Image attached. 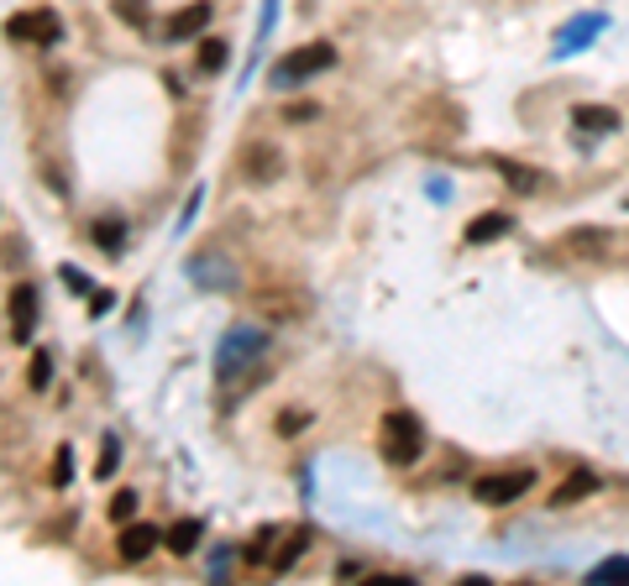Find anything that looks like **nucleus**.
<instances>
[{
    "label": "nucleus",
    "instance_id": "28",
    "mask_svg": "<svg viewBox=\"0 0 629 586\" xmlns=\"http://www.w3.org/2000/svg\"><path fill=\"white\" fill-rule=\"evenodd\" d=\"M64 278L73 283V294H90V278H84V273H79V267H64Z\"/></svg>",
    "mask_w": 629,
    "mask_h": 586
},
{
    "label": "nucleus",
    "instance_id": "19",
    "mask_svg": "<svg viewBox=\"0 0 629 586\" xmlns=\"http://www.w3.org/2000/svg\"><path fill=\"white\" fill-rule=\"evenodd\" d=\"M194 64H199V73H216L220 64H226V37H205V43H199V58H194Z\"/></svg>",
    "mask_w": 629,
    "mask_h": 586
},
{
    "label": "nucleus",
    "instance_id": "24",
    "mask_svg": "<svg viewBox=\"0 0 629 586\" xmlns=\"http://www.w3.org/2000/svg\"><path fill=\"white\" fill-rule=\"evenodd\" d=\"M131 514H137V493L126 487V493H116V503H111V518H116V524H131Z\"/></svg>",
    "mask_w": 629,
    "mask_h": 586
},
{
    "label": "nucleus",
    "instance_id": "25",
    "mask_svg": "<svg viewBox=\"0 0 629 586\" xmlns=\"http://www.w3.org/2000/svg\"><path fill=\"white\" fill-rule=\"evenodd\" d=\"M305 424H310V409H284V420H278V429H284V435H299Z\"/></svg>",
    "mask_w": 629,
    "mask_h": 586
},
{
    "label": "nucleus",
    "instance_id": "7",
    "mask_svg": "<svg viewBox=\"0 0 629 586\" xmlns=\"http://www.w3.org/2000/svg\"><path fill=\"white\" fill-rule=\"evenodd\" d=\"M169 540L158 524H122V540H116V555H122L126 565H137V561H147L158 544Z\"/></svg>",
    "mask_w": 629,
    "mask_h": 586
},
{
    "label": "nucleus",
    "instance_id": "18",
    "mask_svg": "<svg viewBox=\"0 0 629 586\" xmlns=\"http://www.w3.org/2000/svg\"><path fill=\"white\" fill-rule=\"evenodd\" d=\"M116 467H122V440H116V435H105V440H100L95 476H100V482H105V476H116Z\"/></svg>",
    "mask_w": 629,
    "mask_h": 586
},
{
    "label": "nucleus",
    "instance_id": "20",
    "mask_svg": "<svg viewBox=\"0 0 629 586\" xmlns=\"http://www.w3.org/2000/svg\"><path fill=\"white\" fill-rule=\"evenodd\" d=\"M273 540H278V529H258L252 544H247V561H252V565H273Z\"/></svg>",
    "mask_w": 629,
    "mask_h": 586
},
{
    "label": "nucleus",
    "instance_id": "14",
    "mask_svg": "<svg viewBox=\"0 0 629 586\" xmlns=\"http://www.w3.org/2000/svg\"><path fill=\"white\" fill-rule=\"evenodd\" d=\"M199 535H205V524H199V518H179L163 544H169L173 555H194V550H199Z\"/></svg>",
    "mask_w": 629,
    "mask_h": 586
},
{
    "label": "nucleus",
    "instance_id": "12",
    "mask_svg": "<svg viewBox=\"0 0 629 586\" xmlns=\"http://www.w3.org/2000/svg\"><path fill=\"white\" fill-rule=\"evenodd\" d=\"M514 231V220H508V215H478V220H472V226H467V246H483V241H499V235H508Z\"/></svg>",
    "mask_w": 629,
    "mask_h": 586
},
{
    "label": "nucleus",
    "instance_id": "17",
    "mask_svg": "<svg viewBox=\"0 0 629 586\" xmlns=\"http://www.w3.org/2000/svg\"><path fill=\"white\" fill-rule=\"evenodd\" d=\"M587 582H593V586L629 582V555H608V561H598V565H593V571H587Z\"/></svg>",
    "mask_w": 629,
    "mask_h": 586
},
{
    "label": "nucleus",
    "instance_id": "9",
    "mask_svg": "<svg viewBox=\"0 0 629 586\" xmlns=\"http://www.w3.org/2000/svg\"><path fill=\"white\" fill-rule=\"evenodd\" d=\"M32 330H37V288L16 283L11 288V341L22 346V341H32Z\"/></svg>",
    "mask_w": 629,
    "mask_h": 586
},
{
    "label": "nucleus",
    "instance_id": "1",
    "mask_svg": "<svg viewBox=\"0 0 629 586\" xmlns=\"http://www.w3.org/2000/svg\"><path fill=\"white\" fill-rule=\"evenodd\" d=\"M267 330H258V325H237V330H226L220 335V346H216V372L231 382L237 372H258V361H263V352H267Z\"/></svg>",
    "mask_w": 629,
    "mask_h": 586
},
{
    "label": "nucleus",
    "instance_id": "29",
    "mask_svg": "<svg viewBox=\"0 0 629 586\" xmlns=\"http://www.w3.org/2000/svg\"><path fill=\"white\" fill-rule=\"evenodd\" d=\"M111 309V294H90V314H105Z\"/></svg>",
    "mask_w": 629,
    "mask_h": 586
},
{
    "label": "nucleus",
    "instance_id": "5",
    "mask_svg": "<svg viewBox=\"0 0 629 586\" xmlns=\"http://www.w3.org/2000/svg\"><path fill=\"white\" fill-rule=\"evenodd\" d=\"M5 37H11V43H26V47H53L58 37H64V16L48 11V5L16 11V16L5 22Z\"/></svg>",
    "mask_w": 629,
    "mask_h": 586
},
{
    "label": "nucleus",
    "instance_id": "21",
    "mask_svg": "<svg viewBox=\"0 0 629 586\" xmlns=\"http://www.w3.org/2000/svg\"><path fill=\"white\" fill-rule=\"evenodd\" d=\"M95 241H100V252H122L126 226H122V220H100V226H95Z\"/></svg>",
    "mask_w": 629,
    "mask_h": 586
},
{
    "label": "nucleus",
    "instance_id": "16",
    "mask_svg": "<svg viewBox=\"0 0 629 586\" xmlns=\"http://www.w3.org/2000/svg\"><path fill=\"white\" fill-rule=\"evenodd\" d=\"M488 168H493V173H504L508 188H519V194L540 188V173H530V168H514V163H504V158H488Z\"/></svg>",
    "mask_w": 629,
    "mask_h": 586
},
{
    "label": "nucleus",
    "instance_id": "27",
    "mask_svg": "<svg viewBox=\"0 0 629 586\" xmlns=\"http://www.w3.org/2000/svg\"><path fill=\"white\" fill-rule=\"evenodd\" d=\"M284 120H289V126H305V120H314V105H289Z\"/></svg>",
    "mask_w": 629,
    "mask_h": 586
},
{
    "label": "nucleus",
    "instance_id": "8",
    "mask_svg": "<svg viewBox=\"0 0 629 586\" xmlns=\"http://www.w3.org/2000/svg\"><path fill=\"white\" fill-rule=\"evenodd\" d=\"M210 26V0H194V5H179L169 22H163V43H190Z\"/></svg>",
    "mask_w": 629,
    "mask_h": 586
},
{
    "label": "nucleus",
    "instance_id": "6",
    "mask_svg": "<svg viewBox=\"0 0 629 586\" xmlns=\"http://www.w3.org/2000/svg\"><path fill=\"white\" fill-rule=\"evenodd\" d=\"M205 294H231L237 288V267L226 262V252H216V246H205V252H194L190 257V267H184Z\"/></svg>",
    "mask_w": 629,
    "mask_h": 586
},
{
    "label": "nucleus",
    "instance_id": "15",
    "mask_svg": "<svg viewBox=\"0 0 629 586\" xmlns=\"http://www.w3.org/2000/svg\"><path fill=\"white\" fill-rule=\"evenodd\" d=\"M305 544H310V529H294L289 540H284V550H273V576H284V571L305 555Z\"/></svg>",
    "mask_w": 629,
    "mask_h": 586
},
{
    "label": "nucleus",
    "instance_id": "10",
    "mask_svg": "<svg viewBox=\"0 0 629 586\" xmlns=\"http://www.w3.org/2000/svg\"><path fill=\"white\" fill-rule=\"evenodd\" d=\"M572 126H577L582 137H608V131H619V111H608V105H577Z\"/></svg>",
    "mask_w": 629,
    "mask_h": 586
},
{
    "label": "nucleus",
    "instance_id": "22",
    "mask_svg": "<svg viewBox=\"0 0 629 586\" xmlns=\"http://www.w3.org/2000/svg\"><path fill=\"white\" fill-rule=\"evenodd\" d=\"M116 16H122V22H131L137 32H147V22H152V11H147L142 0H116Z\"/></svg>",
    "mask_w": 629,
    "mask_h": 586
},
{
    "label": "nucleus",
    "instance_id": "11",
    "mask_svg": "<svg viewBox=\"0 0 629 586\" xmlns=\"http://www.w3.org/2000/svg\"><path fill=\"white\" fill-rule=\"evenodd\" d=\"M252 184H267V179H278L284 173V158H278V147H247V168H242Z\"/></svg>",
    "mask_w": 629,
    "mask_h": 586
},
{
    "label": "nucleus",
    "instance_id": "3",
    "mask_svg": "<svg viewBox=\"0 0 629 586\" xmlns=\"http://www.w3.org/2000/svg\"><path fill=\"white\" fill-rule=\"evenodd\" d=\"M331 64H336V47L331 43H305V47H294V53H284V58H273L267 84L273 90H294V84H305L314 73H325Z\"/></svg>",
    "mask_w": 629,
    "mask_h": 586
},
{
    "label": "nucleus",
    "instance_id": "2",
    "mask_svg": "<svg viewBox=\"0 0 629 586\" xmlns=\"http://www.w3.org/2000/svg\"><path fill=\"white\" fill-rule=\"evenodd\" d=\"M425 456V424L410 409H388L384 414V461L388 467H414Z\"/></svg>",
    "mask_w": 629,
    "mask_h": 586
},
{
    "label": "nucleus",
    "instance_id": "23",
    "mask_svg": "<svg viewBox=\"0 0 629 586\" xmlns=\"http://www.w3.org/2000/svg\"><path fill=\"white\" fill-rule=\"evenodd\" d=\"M26 382H32L37 393H43V388L53 382V356H48V352H32V372H26Z\"/></svg>",
    "mask_w": 629,
    "mask_h": 586
},
{
    "label": "nucleus",
    "instance_id": "4",
    "mask_svg": "<svg viewBox=\"0 0 629 586\" xmlns=\"http://www.w3.org/2000/svg\"><path fill=\"white\" fill-rule=\"evenodd\" d=\"M535 487V471L530 467H514V471H488L472 482V497L483 503V508H508V503H519V497Z\"/></svg>",
    "mask_w": 629,
    "mask_h": 586
},
{
    "label": "nucleus",
    "instance_id": "26",
    "mask_svg": "<svg viewBox=\"0 0 629 586\" xmlns=\"http://www.w3.org/2000/svg\"><path fill=\"white\" fill-rule=\"evenodd\" d=\"M69 476H73V461H69V446L58 450V461H53V482L58 487H69Z\"/></svg>",
    "mask_w": 629,
    "mask_h": 586
},
{
    "label": "nucleus",
    "instance_id": "13",
    "mask_svg": "<svg viewBox=\"0 0 629 586\" xmlns=\"http://www.w3.org/2000/svg\"><path fill=\"white\" fill-rule=\"evenodd\" d=\"M587 493H598V476H593V471H572L557 493H551V503H557V508H567V503H582Z\"/></svg>",
    "mask_w": 629,
    "mask_h": 586
}]
</instances>
